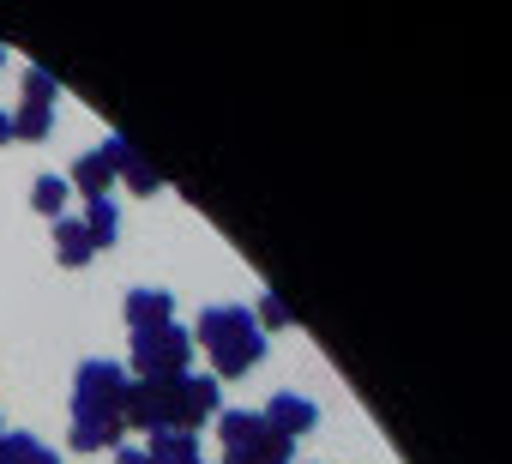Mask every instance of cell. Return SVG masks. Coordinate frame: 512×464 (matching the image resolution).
<instances>
[{
    "mask_svg": "<svg viewBox=\"0 0 512 464\" xmlns=\"http://www.w3.org/2000/svg\"><path fill=\"white\" fill-rule=\"evenodd\" d=\"M211 416H217V380L211 374L127 380V428H145V434H199Z\"/></svg>",
    "mask_w": 512,
    "mask_h": 464,
    "instance_id": "1",
    "label": "cell"
},
{
    "mask_svg": "<svg viewBox=\"0 0 512 464\" xmlns=\"http://www.w3.org/2000/svg\"><path fill=\"white\" fill-rule=\"evenodd\" d=\"M127 434V368L121 362H85L73 374V446L109 452Z\"/></svg>",
    "mask_w": 512,
    "mask_h": 464,
    "instance_id": "2",
    "label": "cell"
},
{
    "mask_svg": "<svg viewBox=\"0 0 512 464\" xmlns=\"http://www.w3.org/2000/svg\"><path fill=\"white\" fill-rule=\"evenodd\" d=\"M187 338L211 356V368H217L223 380H241L247 368H260V356H266V332H260V320H253V308H235V302L205 308L199 326H193Z\"/></svg>",
    "mask_w": 512,
    "mask_h": 464,
    "instance_id": "3",
    "label": "cell"
},
{
    "mask_svg": "<svg viewBox=\"0 0 512 464\" xmlns=\"http://www.w3.org/2000/svg\"><path fill=\"white\" fill-rule=\"evenodd\" d=\"M217 440H223V458L217 464H290V440L266 428L260 410H223L217 416Z\"/></svg>",
    "mask_w": 512,
    "mask_h": 464,
    "instance_id": "4",
    "label": "cell"
},
{
    "mask_svg": "<svg viewBox=\"0 0 512 464\" xmlns=\"http://www.w3.org/2000/svg\"><path fill=\"white\" fill-rule=\"evenodd\" d=\"M133 374L139 380H163V374H187V356H193V338L169 320V326H145L133 332Z\"/></svg>",
    "mask_w": 512,
    "mask_h": 464,
    "instance_id": "5",
    "label": "cell"
},
{
    "mask_svg": "<svg viewBox=\"0 0 512 464\" xmlns=\"http://www.w3.org/2000/svg\"><path fill=\"white\" fill-rule=\"evenodd\" d=\"M55 97H61V85H55L43 67H31V73H25L19 115H13V145H37V139H49V127H55Z\"/></svg>",
    "mask_w": 512,
    "mask_h": 464,
    "instance_id": "6",
    "label": "cell"
},
{
    "mask_svg": "<svg viewBox=\"0 0 512 464\" xmlns=\"http://www.w3.org/2000/svg\"><path fill=\"white\" fill-rule=\"evenodd\" d=\"M260 416H266V428H272V434H284L290 446H296L302 434H314V428H320V410H314L302 392H272V404H266Z\"/></svg>",
    "mask_w": 512,
    "mask_h": 464,
    "instance_id": "7",
    "label": "cell"
},
{
    "mask_svg": "<svg viewBox=\"0 0 512 464\" xmlns=\"http://www.w3.org/2000/svg\"><path fill=\"white\" fill-rule=\"evenodd\" d=\"M103 157H109V169H115L133 193H157V187H163V175H157V169L139 157V145H127L121 133H115V139H103Z\"/></svg>",
    "mask_w": 512,
    "mask_h": 464,
    "instance_id": "8",
    "label": "cell"
},
{
    "mask_svg": "<svg viewBox=\"0 0 512 464\" xmlns=\"http://www.w3.org/2000/svg\"><path fill=\"white\" fill-rule=\"evenodd\" d=\"M175 320V296L169 290H127V326L145 332V326H169Z\"/></svg>",
    "mask_w": 512,
    "mask_h": 464,
    "instance_id": "9",
    "label": "cell"
},
{
    "mask_svg": "<svg viewBox=\"0 0 512 464\" xmlns=\"http://www.w3.org/2000/svg\"><path fill=\"white\" fill-rule=\"evenodd\" d=\"M91 254H97V248H91V236H85V223H79V217H55V260H61L67 272H79Z\"/></svg>",
    "mask_w": 512,
    "mask_h": 464,
    "instance_id": "10",
    "label": "cell"
},
{
    "mask_svg": "<svg viewBox=\"0 0 512 464\" xmlns=\"http://www.w3.org/2000/svg\"><path fill=\"white\" fill-rule=\"evenodd\" d=\"M139 452L145 464H199V434H151Z\"/></svg>",
    "mask_w": 512,
    "mask_h": 464,
    "instance_id": "11",
    "label": "cell"
},
{
    "mask_svg": "<svg viewBox=\"0 0 512 464\" xmlns=\"http://www.w3.org/2000/svg\"><path fill=\"white\" fill-rule=\"evenodd\" d=\"M109 181H115V169H109L103 145H97V151H85V157L73 163V187H79L85 199H109Z\"/></svg>",
    "mask_w": 512,
    "mask_h": 464,
    "instance_id": "12",
    "label": "cell"
},
{
    "mask_svg": "<svg viewBox=\"0 0 512 464\" xmlns=\"http://www.w3.org/2000/svg\"><path fill=\"white\" fill-rule=\"evenodd\" d=\"M85 236H91V248H109L115 236H121V211H115V199H85Z\"/></svg>",
    "mask_w": 512,
    "mask_h": 464,
    "instance_id": "13",
    "label": "cell"
},
{
    "mask_svg": "<svg viewBox=\"0 0 512 464\" xmlns=\"http://www.w3.org/2000/svg\"><path fill=\"white\" fill-rule=\"evenodd\" d=\"M0 446H7V464H61V452L55 446H43L37 434H0Z\"/></svg>",
    "mask_w": 512,
    "mask_h": 464,
    "instance_id": "14",
    "label": "cell"
},
{
    "mask_svg": "<svg viewBox=\"0 0 512 464\" xmlns=\"http://www.w3.org/2000/svg\"><path fill=\"white\" fill-rule=\"evenodd\" d=\"M31 205H37V211H49V217H67V181H61V175H37Z\"/></svg>",
    "mask_w": 512,
    "mask_h": 464,
    "instance_id": "15",
    "label": "cell"
},
{
    "mask_svg": "<svg viewBox=\"0 0 512 464\" xmlns=\"http://www.w3.org/2000/svg\"><path fill=\"white\" fill-rule=\"evenodd\" d=\"M253 320H260V332H266V326H290V308L266 290V296H260V314H253Z\"/></svg>",
    "mask_w": 512,
    "mask_h": 464,
    "instance_id": "16",
    "label": "cell"
},
{
    "mask_svg": "<svg viewBox=\"0 0 512 464\" xmlns=\"http://www.w3.org/2000/svg\"><path fill=\"white\" fill-rule=\"evenodd\" d=\"M115 464H145V452L139 446H115Z\"/></svg>",
    "mask_w": 512,
    "mask_h": 464,
    "instance_id": "17",
    "label": "cell"
},
{
    "mask_svg": "<svg viewBox=\"0 0 512 464\" xmlns=\"http://www.w3.org/2000/svg\"><path fill=\"white\" fill-rule=\"evenodd\" d=\"M0 145H13V115H0Z\"/></svg>",
    "mask_w": 512,
    "mask_h": 464,
    "instance_id": "18",
    "label": "cell"
},
{
    "mask_svg": "<svg viewBox=\"0 0 512 464\" xmlns=\"http://www.w3.org/2000/svg\"><path fill=\"white\" fill-rule=\"evenodd\" d=\"M0 464H7V446H0Z\"/></svg>",
    "mask_w": 512,
    "mask_h": 464,
    "instance_id": "19",
    "label": "cell"
},
{
    "mask_svg": "<svg viewBox=\"0 0 512 464\" xmlns=\"http://www.w3.org/2000/svg\"><path fill=\"white\" fill-rule=\"evenodd\" d=\"M0 61H7V49H0Z\"/></svg>",
    "mask_w": 512,
    "mask_h": 464,
    "instance_id": "20",
    "label": "cell"
}]
</instances>
